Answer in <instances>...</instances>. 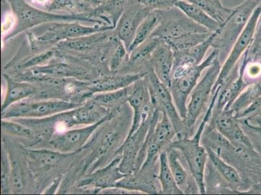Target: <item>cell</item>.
Returning a JSON list of instances; mask_svg holds the SVG:
<instances>
[{"label":"cell","mask_w":261,"mask_h":195,"mask_svg":"<svg viewBox=\"0 0 261 195\" xmlns=\"http://www.w3.org/2000/svg\"><path fill=\"white\" fill-rule=\"evenodd\" d=\"M174 62V51L167 42L161 40L151 54V67L156 77L166 86L170 88Z\"/></svg>","instance_id":"2e32d148"},{"label":"cell","mask_w":261,"mask_h":195,"mask_svg":"<svg viewBox=\"0 0 261 195\" xmlns=\"http://www.w3.org/2000/svg\"><path fill=\"white\" fill-rule=\"evenodd\" d=\"M260 20H261V16H260Z\"/></svg>","instance_id":"bcb514c9"},{"label":"cell","mask_w":261,"mask_h":195,"mask_svg":"<svg viewBox=\"0 0 261 195\" xmlns=\"http://www.w3.org/2000/svg\"><path fill=\"white\" fill-rule=\"evenodd\" d=\"M178 0H137L151 11H165L174 8Z\"/></svg>","instance_id":"60d3db41"},{"label":"cell","mask_w":261,"mask_h":195,"mask_svg":"<svg viewBox=\"0 0 261 195\" xmlns=\"http://www.w3.org/2000/svg\"><path fill=\"white\" fill-rule=\"evenodd\" d=\"M4 76L8 84V89L2 104V112L13 104L22 101L23 100L36 94L37 88L30 83L16 82L9 76Z\"/></svg>","instance_id":"7402d4cb"},{"label":"cell","mask_w":261,"mask_h":195,"mask_svg":"<svg viewBox=\"0 0 261 195\" xmlns=\"http://www.w3.org/2000/svg\"><path fill=\"white\" fill-rule=\"evenodd\" d=\"M2 129L6 134L19 137L26 139L35 137V133L33 132L32 128L20 122L16 123L2 119Z\"/></svg>","instance_id":"d6a6232c"},{"label":"cell","mask_w":261,"mask_h":195,"mask_svg":"<svg viewBox=\"0 0 261 195\" xmlns=\"http://www.w3.org/2000/svg\"><path fill=\"white\" fill-rule=\"evenodd\" d=\"M175 7L181 11L187 17L198 25L203 26L211 32H216L221 26V23L211 17L202 9L186 0H178Z\"/></svg>","instance_id":"603a6c76"},{"label":"cell","mask_w":261,"mask_h":195,"mask_svg":"<svg viewBox=\"0 0 261 195\" xmlns=\"http://www.w3.org/2000/svg\"><path fill=\"white\" fill-rule=\"evenodd\" d=\"M205 148L211 163L222 178L233 186L241 185L243 182H242L241 177L238 171L233 166L226 162L221 157L218 155L212 149L206 147Z\"/></svg>","instance_id":"83f0119b"},{"label":"cell","mask_w":261,"mask_h":195,"mask_svg":"<svg viewBox=\"0 0 261 195\" xmlns=\"http://www.w3.org/2000/svg\"><path fill=\"white\" fill-rule=\"evenodd\" d=\"M261 96V80L247 86L228 111L236 116Z\"/></svg>","instance_id":"4dcf8cb0"},{"label":"cell","mask_w":261,"mask_h":195,"mask_svg":"<svg viewBox=\"0 0 261 195\" xmlns=\"http://www.w3.org/2000/svg\"><path fill=\"white\" fill-rule=\"evenodd\" d=\"M218 57H219L218 52L214 49L202 63L196 66L187 75L178 79L172 80L170 87L171 93L175 107L182 119H185L187 116V102L189 95L198 83L203 71L210 67Z\"/></svg>","instance_id":"30bf717a"},{"label":"cell","mask_w":261,"mask_h":195,"mask_svg":"<svg viewBox=\"0 0 261 195\" xmlns=\"http://www.w3.org/2000/svg\"><path fill=\"white\" fill-rule=\"evenodd\" d=\"M244 54L248 59L261 61V20L258 22L250 46Z\"/></svg>","instance_id":"f35d334b"},{"label":"cell","mask_w":261,"mask_h":195,"mask_svg":"<svg viewBox=\"0 0 261 195\" xmlns=\"http://www.w3.org/2000/svg\"><path fill=\"white\" fill-rule=\"evenodd\" d=\"M119 138V134L117 130H110L106 133L103 138H102L100 144L97 150L93 157H92V162H94L97 159H99L101 156H103L110 151L115 146L116 142L118 141Z\"/></svg>","instance_id":"8d00e7d4"},{"label":"cell","mask_w":261,"mask_h":195,"mask_svg":"<svg viewBox=\"0 0 261 195\" xmlns=\"http://www.w3.org/2000/svg\"><path fill=\"white\" fill-rule=\"evenodd\" d=\"M112 115L109 113L98 123L94 125L85 126L84 128L65 131L61 134L54 135L49 141L54 148L64 154H73L80 151L90 137L99 127L106 121L110 120Z\"/></svg>","instance_id":"7c38bea8"},{"label":"cell","mask_w":261,"mask_h":195,"mask_svg":"<svg viewBox=\"0 0 261 195\" xmlns=\"http://www.w3.org/2000/svg\"><path fill=\"white\" fill-rule=\"evenodd\" d=\"M49 25V27L42 35L35 36L34 42L37 47L39 44L56 46L63 40L114 30L113 26L110 25L89 26L82 25L80 22H55Z\"/></svg>","instance_id":"ba28073f"},{"label":"cell","mask_w":261,"mask_h":195,"mask_svg":"<svg viewBox=\"0 0 261 195\" xmlns=\"http://www.w3.org/2000/svg\"><path fill=\"white\" fill-rule=\"evenodd\" d=\"M152 117L142 125L132 136L125 139L122 146L118 149L117 153H122L120 164L121 173L130 175L135 172L137 157L145 141Z\"/></svg>","instance_id":"9a60e30c"},{"label":"cell","mask_w":261,"mask_h":195,"mask_svg":"<svg viewBox=\"0 0 261 195\" xmlns=\"http://www.w3.org/2000/svg\"><path fill=\"white\" fill-rule=\"evenodd\" d=\"M33 75L54 76L58 78H82L87 73L82 68L68 65L66 63H48L31 69Z\"/></svg>","instance_id":"cb8c5ba5"},{"label":"cell","mask_w":261,"mask_h":195,"mask_svg":"<svg viewBox=\"0 0 261 195\" xmlns=\"http://www.w3.org/2000/svg\"><path fill=\"white\" fill-rule=\"evenodd\" d=\"M83 104L54 100L38 102H19L2 112V119L42 118L79 108Z\"/></svg>","instance_id":"8992f818"},{"label":"cell","mask_w":261,"mask_h":195,"mask_svg":"<svg viewBox=\"0 0 261 195\" xmlns=\"http://www.w3.org/2000/svg\"><path fill=\"white\" fill-rule=\"evenodd\" d=\"M210 125L233 146L255 149L250 138L242 129L240 120L229 111H213Z\"/></svg>","instance_id":"5bb4252c"},{"label":"cell","mask_w":261,"mask_h":195,"mask_svg":"<svg viewBox=\"0 0 261 195\" xmlns=\"http://www.w3.org/2000/svg\"><path fill=\"white\" fill-rule=\"evenodd\" d=\"M128 87L115 91L101 92L94 94L92 100L100 105H111L119 102H127Z\"/></svg>","instance_id":"836d02e7"},{"label":"cell","mask_w":261,"mask_h":195,"mask_svg":"<svg viewBox=\"0 0 261 195\" xmlns=\"http://www.w3.org/2000/svg\"><path fill=\"white\" fill-rule=\"evenodd\" d=\"M71 154L46 149L30 150L28 151V161L33 172H40L50 169Z\"/></svg>","instance_id":"ffe728a7"},{"label":"cell","mask_w":261,"mask_h":195,"mask_svg":"<svg viewBox=\"0 0 261 195\" xmlns=\"http://www.w3.org/2000/svg\"><path fill=\"white\" fill-rule=\"evenodd\" d=\"M156 179L160 182L161 194H182L184 191L175 182L174 176L168 164L167 153L166 150L161 152L160 156V172L156 175Z\"/></svg>","instance_id":"4316f807"},{"label":"cell","mask_w":261,"mask_h":195,"mask_svg":"<svg viewBox=\"0 0 261 195\" xmlns=\"http://www.w3.org/2000/svg\"><path fill=\"white\" fill-rule=\"evenodd\" d=\"M122 161V156L117 157L106 167L101 168L90 175L89 177L82 182L80 186L87 185H93L100 189L114 187L118 181L127 175L121 173L120 164Z\"/></svg>","instance_id":"e0dca14e"},{"label":"cell","mask_w":261,"mask_h":195,"mask_svg":"<svg viewBox=\"0 0 261 195\" xmlns=\"http://www.w3.org/2000/svg\"><path fill=\"white\" fill-rule=\"evenodd\" d=\"M219 90H216L212 99L195 134L191 137H185L172 141L168 147L177 149L181 152L188 163L192 177L196 181L200 194H206L205 168L207 162V153L205 147L201 144L204 130L211 120L213 109L217 101Z\"/></svg>","instance_id":"7a4b0ae2"},{"label":"cell","mask_w":261,"mask_h":195,"mask_svg":"<svg viewBox=\"0 0 261 195\" xmlns=\"http://www.w3.org/2000/svg\"><path fill=\"white\" fill-rule=\"evenodd\" d=\"M202 9L208 15L220 23H223L231 15L234 8L224 6L221 0H186Z\"/></svg>","instance_id":"f546056e"},{"label":"cell","mask_w":261,"mask_h":195,"mask_svg":"<svg viewBox=\"0 0 261 195\" xmlns=\"http://www.w3.org/2000/svg\"><path fill=\"white\" fill-rule=\"evenodd\" d=\"M161 39L156 37H150L143 43L129 53L127 59L128 65L130 66H144L151 68V54L160 43Z\"/></svg>","instance_id":"484cf974"},{"label":"cell","mask_w":261,"mask_h":195,"mask_svg":"<svg viewBox=\"0 0 261 195\" xmlns=\"http://www.w3.org/2000/svg\"><path fill=\"white\" fill-rule=\"evenodd\" d=\"M11 186L15 191H20L24 187L22 168L18 161H11Z\"/></svg>","instance_id":"ab89813d"},{"label":"cell","mask_w":261,"mask_h":195,"mask_svg":"<svg viewBox=\"0 0 261 195\" xmlns=\"http://www.w3.org/2000/svg\"><path fill=\"white\" fill-rule=\"evenodd\" d=\"M160 14L159 11H152L149 14V15L144 19L143 22L141 23L137 29L132 43L130 44L127 50L128 53L134 51L151 36L160 23Z\"/></svg>","instance_id":"f1b7e54d"},{"label":"cell","mask_w":261,"mask_h":195,"mask_svg":"<svg viewBox=\"0 0 261 195\" xmlns=\"http://www.w3.org/2000/svg\"><path fill=\"white\" fill-rule=\"evenodd\" d=\"M85 3L92 9H95L105 4L108 0H84Z\"/></svg>","instance_id":"7bdbcfd3"},{"label":"cell","mask_w":261,"mask_h":195,"mask_svg":"<svg viewBox=\"0 0 261 195\" xmlns=\"http://www.w3.org/2000/svg\"><path fill=\"white\" fill-rule=\"evenodd\" d=\"M127 50L124 44L118 39L111 51L110 59H109V67L111 71L117 70L119 69L123 62L128 58Z\"/></svg>","instance_id":"d590c367"},{"label":"cell","mask_w":261,"mask_h":195,"mask_svg":"<svg viewBox=\"0 0 261 195\" xmlns=\"http://www.w3.org/2000/svg\"><path fill=\"white\" fill-rule=\"evenodd\" d=\"M258 6L255 0H245L243 4L234 8L231 15L215 32V36L211 47L218 51L220 61L228 56Z\"/></svg>","instance_id":"277c9868"},{"label":"cell","mask_w":261,"mask_h":195,"mask_svg":"<svg viewBox=\"0 0 261 195\" xmlns=\"http://www.w3.org/2000/svg\"><path fill=\"white\" fill-rule=\"evenodd\" d=\"M10 5L12 13L16 18L15 27L4 37V41L13 39L23 32L46 23L55 22H85L94 25H108L94 17L92 14H58L31 6L25 0H6Z\"/></svg>","instance_id":"6da1fadb"},{"label":"cell","mask_w":261,"mask_h":195,"mask_svg":"<svg viewBox=\"0 0 261 195\" xmlns=\"http://www.w3.org/2000/svg\"><path fill=\"white\" fill-rule=\"evenodd\" d=\"M148 72L128 73L126 75L103 78L91 85L89 87L90 92L94 94L125 89L134 84L137 81L145 78Z\"/></svg>","instance_id":"d6986e66"},{"label":"cell","mask_w":261,"mask_h":195,"mask_svg":"<svg viewBox=\"0 0 261 195\" xmlns=\"http://www.w3.org/2000/svg\"><path fill=\"white\" fill-rule=\"evenodd\" d=\"M159 12L160 22L151 37L160 38L174 50L188 46L196 35L211 32L187 17L176 7Z\"/></svg>","instance_id":"3957f363"},{"label":"cell","mask_w":261,"mask_h":195,"mask_svg":"<svg viewBox=\"0 0 261 195\" xmlns=\"http://www.w3.org/2000/svg\"><path fill=\"white\" fill-rule=\"evenodd\" d=\"M113 30L94 33L87 36L74 38V39L63 40L56 45V47L62 51L86 53L92 51L95 47L105 44L113 35Z\"/></svg>","instance_id":"ac0fdd59"},{"label":"cell","mask_w":261,"mask_h":195,"mask_svg":"<svg viewBox=\"0 0 261 195\" xmlns=\"http://www.w3.org/2000/svg\"><path fill=\"white\" fill-rule=\"evenodd\" d=\"M261 16V7L258 6L254 11L250 20L232 47L228 56L223 64L220 72L213 89L212 96L218 87L221 86L238 64L239 59L245 53L252 41Z\"/></svg>","instance_id":"9c48e42d"},{"label":"cell","mask_w":261,"mask_h":195,"mask_svg":"<svg viewBox=\"0 0 261 195\" xmlns=\"http://www.w3.org/2000/svg\"><path fill=\"white\" fill-rule=\"evenodd\" d=\"M258 6L261 7V0H258Z\"/></svg>","instance_id":"f6af8a7d"},{"label":"cell","mask_w":261,"mask_h":195,"mask_svg":"<svg viewBox=\"0 0 261 195\" xmlns=\"http://www.w3.org/2000/svg\"><path fill=\"white\" fill-rule=\"evenodd\" d=\"M167 151L168 164H169L171 171L178 187L184 191L185 194L200 193L198 189L191 186L196 181L190 180L189 176L187 171L185 170L181 162L179 151L177 149L168 147Z\"/></svg>","instance_id":"44dd1931"},{"label":"cell","mask_w":261,"mask_h":195,"mask_svg":"<svg viewBox=\"0 0 261 195\" xmlns=\"http://www.w3.org/2000/svg\"><path fill=\"white\" fill-rule=\"evenodd\" d=\"M146 77L154 108L161 113L167 114L174 126L177 139L186 137L184 121L175 107L170 88L158 79L151 68L148 70Z\"/></svg>","instance_id":"52a82bcc"},{"label":"cell","mask_w":261,"mask_h":195,"mask_svg":"<svg viewBox=\"0 0 261 195\" xmlns=\"http://www.w3.org/2000/svg\"><path fill=\"white\" fill-rule=\"evenodd\" d=\"M130 1L132 0H108L105 4L94 9L92 15L107 25L112 26L115 30L118 20Z\"/></svg>","instance_id":"d4e9b609"},{"label":"cell","mask_w":261,"mask_h":195,"mask_svg":"<svg viewBox=\"0 0 261 195\" xmlns=\"http://www.w3.org/2000/svg\"><path fill=\"white\" fill-rule=\"evenodd\" d=\"M145 78L146 77L135 82L134 89L128 94L127 102L134 111V116L129 132L125 139L132 136L142 125L150 119L155 111L151 103L148 82Z\"/></svg>","instance_id":"8fae6325"},{"label":"cell","mask_w":261,"mask_h":195,"mask_svg":"<svg viewBox=\"0 0 261 195\" xmlns=\"http://www.w3.org/2000/svg\"><path fill=\"white\" fill-rule=\"evenodd\" d=\"M11 160L3 149L2 156V192L3 194L11 192Z\"/></svg>","instance_id":"74e56055"},{"label":"cell","mask_w":261,"mask_h":195,"mask_svg":"<svg viewBox=\"0 0 261 195\" xmlns=\"http://www.w3.org/2000/svg\"><path fill=\"white\" fill-rule=\"evenodd\" d=\"M221 62L218 57L208 68L204 77L197 83L191 92V99L187 105L186 118L184 119L186 137L192 136L197 120L203 112L221 69Z\"/></svg>","instance_id":"5b68a950"},{"label":"cell","mask_w":261,"mask_h":195,"mask_svg":"<svg viewBox=\"0 0 261 195\" xmlns=\"http://www.w3.org/2000/svg\"><path fill=\"white\" fill-rule=\"evenodd\" d=\"M56 48H52L42 53L35 55V56L25 59L18 65L20 69H32L37 66L47 65L51 59H53L58 53Z\"/></svg>","instance_id":"e575fe53"},{"label":"cell","mask_w":261,"mask_h":195,"mask_svg":"<svg viewBox=\"0 0 261 195\" xmlns=\"http://www.w3.org/2000/svg\"><path fill=\"white\" fill-rule=\"evenodd\" d=\"M258 116H259V118H257V125H251L249 122V119H247V118L241 120L243 125L245 126L250 131V132L252 133L255 136H257L261 141V114Z\"/></svg>","instance_id":"b9f144b4"},{"label":"cell","mask_w":261,"mask_h":195,"mask_svg":"<svg viewBox=\"0 0 261 195\" xmlns=\"http://www.w3.org/2000/svg\"><path fill=\"white\" fill-rule=\"evenodd\" d=\"M151 11L137 0H132L128 4L114 30L116 37L124 44L127 50L132 43L139 26Z\"/></svg>","instance_id":"4fadbf2b"},{"label":"cell","mask_w":261,"mask_h":195,"mask_svg":"<svg viewBox=\"0 0 261 195\" xmlns=\"http://www.w3.org/2000/svg\"><path fill=\"white\" fill-rule=\"evenodd\" d=\"M47 9L50 12L68 11L70 14H92L94 11L84 0H50Z\"/></svg>","instance_id":"1f68e13d"},{"label":"cell","mask_w":261,"mask_h":195,"mask_svg":"<svg viewBox=\"0 0 261 195\" xmlns=\"http://www.w3.org/2000/svg\"><path fill=\"white\" fill-rule=\"evenodd\" d=\"M35 2L37 4H44V5H47L49 4V2H50V0H34Z\"/></svg>","instance_id":"ee69618b"}]
</instances>
